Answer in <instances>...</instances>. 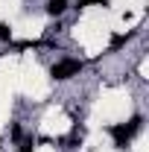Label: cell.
<instances>
[{
  "label": "cell",
  "instance_id": "cell-1",
  "mask_svg": "<svg viewBox=\"0 0 149 152\" xmlns=\"http://www.w3.org/2000/svg\"><path fill=\"white\" fill-rule=\"evenodd\" d=\"M140 129V117H134V120H129V123H120V126H114L111 134L114 140H117V146H126V140L129 137H134V132Z\"/></svg>",
  "mask_w": 149,
  "mask_h": 152
},
{
  "label": "cell",
  "instance_id": "cell-2",
  "mask_svg": "<svg viewBox=\"0 0 149 152\" xmlns=\"http://www.w3.org/2000/svg\"><path fill=\"white\" fill-rule=\"evenodd\" d=\"M82 70V61H76V58H61L58 64H53V79H70V76H76Z\"/></svg>",
  "mask_w": 149,
  "mask_h": 152
},
{
  "label": "cell",
  "instance_id": "cell-3",
  "mask_svg": "<svg viewBox=\"0 0 149 152\" xmlns=\"http://www.w3.org/2000/svg\"><path fill=\"white\" fill-rule=\"evenodd\" d=\"M64 9H67V0H50V3H47V12H50V15H61Z\"/></svg>",
  "mask_w": 149,
  "mask_h": 152
},
{
  "label": "cell",
  "instance_id": "cell-4",
  "mask_svg": "<svg viewBox=\"0 0 149 152\" xmlns=\"http://www.w3.org/2000/svg\"><path fill=\"white\" fill-rule=\"evenodd\" d=\"M9 38H12V29L6 23H0V41H9Z\"/></svg>",
  "mask_w": 149,
  "mask_h": 152
},
{
  "label": "cell",
  "instance_id": "cell-5",
  "mask_svg": "<svg viewBox=\"0 0 149 152\" xmlns=\"http://www.w3.org/2000/svg\"><path fill=\"white\" fill-rule=\"evenodd\" d=\"M93 3H99V6H105V0H76V6H93Z\"/></svg>",
  "mask_w": 149,
  "mask_h": 152
},
{
  "label": "cell",
  "instance_id": "cell-6",
  "mask_svg": "<svg viewBox=\"0 0 149 152\" xmlns=\"http://www.w3.org/2000/svg\"><path fill=\"white\" fill-rule=\"evenodd\" d=\"M20 152H32V143H23V146H20Z\"/></svg>",
  "mask_w": 149,
  "mask_h": 152
}]
</instances>
